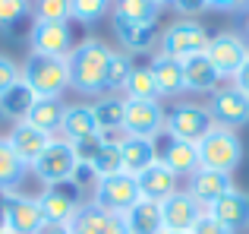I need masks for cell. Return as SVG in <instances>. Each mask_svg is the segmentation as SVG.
I'll list each match as a JSON object with an SVG mask.
<instances>
[{
    "mask_svg": "<svg viewBox=\"0 0 249 234\" xmlns=\"http://www.w3.org/2000/svg\"><path fill=\"white\" fill-rule=\"evenodd\" d=\"M107 54H110V48H104L95 38L76 44L73 54L67 57L70 89H76L79 95H101L104 92V73H107Z\"/></svg>",
    "mask_w": 249,
    "mask_h": 234,
    "instance_id": "1",
    "label": "cell"
},
{
    "mask_svg": "<svg viewBox=\"0 0 249 234\" xmlns=\"http://www.w3.org/2000/svg\"><path fill=\"white\" fill-rule=\"evenodd\" d=\"M196 152H199V168L208 171H224L233 174V168L243 158V142L233 130L224 127H212L199 142H196Z\"/></svg>",
    "mask_w": 249,
    "mask_h": 234,
    "instance_id": "2",
    "label": "cell"
},
{
    "mask_svg": "<svg viewBox=\"0 0 249 234\" xmlns=\"http://www.w3.org/2000/svg\"><path fill=\"white\" fill-rule=\"evenodd\" d=\"M76 171H79V158H76L73 142H67V139H51L48 149L32 161V174H35L44 187L73 184Z\"/></svg>",
    "mask_w": 249,
    "mask_h": 234,
    "instance_id": "3",
    "label": "cell"
},
{
    "mask_svg": "<svg viewBox=\"0 0 249 234\" xmlns=\"http://www.w3.org/2000/svg\"><path fill=\"white\" fill-rule=\"evenodd\" d=\"M22 82L38 95V98H60L63 89H70V70L60 57H41L29 54L22 67Z\"/></svg>",
    "mask_w": 249,
    "mask_h": 234,
    "instance_id": "4",
    "label": "cell"
},
{
    "mask_svg": "<svg viewBox=\"0 0 249 234\" xmlns=\"http://www.w3.org/2000/svg\"><path fill=\"white\" fill-rule=\"evenodd\" d=\"M95 196L91 203L104 212H114V215H126L136 203H139V184H136L133 174L120 171V174H110V177H98L95 180Z\"/></svg>",
    "mask_w": 249,
    "mask_h": 234,
    "instance_id": "5",
    "label": "cell"
},
{
    "mask_svg": "<svg viewBox=\"0 0 249 234\" xmlns=\"http://www.w3.org/2000/svg\"><path fill=\"white\" fill-rule=\"evenodd\" d=\"M205 48H208V32L196 19H177L161 35V54L180 63L196 54H205Z\"/></svg>",
    "mask_w": 249,
    "mask_h": 234,
    "instance_id": "6",
    "label": "cell"
},
{
    "mask_svg": "<svg viewBox=\"0 0 249 234\" xmlns=\"http://www.w3.org/2000/svg\"><path fill=\"white\" fill-rule=\"evenodd\" d=\"M29 44H32V54L67 60V57L73 54V48H76L73 25L70 22H54V19H35L32 29H29Z\"/></svg>",
    "mask_w": 249,
    "mask_h": 234,
    "instance_id": "7",
    "label": "cell"
},
{
    "mask_svg": "<svg viewBox=\"0 0 249 234\" xmlns=\"http://www.w3.org/2000/svg\"><path fill=\"white\" fill-rule=\"evenodd\" d=\"M214 127L212 114L205 105H193V101H183L174 105L164 117V130L170 139H183V142H199L208 130Z\"/></svg>",
    "mask_w": 249,
    "mask_h": 234,
    "instance_id": "8",
    "label": "cell"
},
{
    "mask_svg": "<svg viewBox=\"0 0 249 234\" xmlns=\"http://www.w3.org/2000/svg\"><path fill=\"white\" fill-rule=\"evenodd\" d=\"M164 117L167 111L158 101H123V133L136 136V139H155L158 133H164Z\"/></svg>",
    "mask_w": 249,
    "mask_h": 234,
    "instance_id": "9",
    "label": "cell"
},
{
    "mask_svg": "<svg viewBox=\"0 0 249 234\" xmlns=\"http://www.w3.org/2000/svg\"><path fill=\"white\" fill-rule=\"evenodd\" d=\"M205 57L212 60V67L218 70L221 79H233V76L240 73V67L246 63L249 48H246V41H243L240 35H231V32H224V35L208 38Z\"/></svg>",
    "mask_w": 249,
    "mask_h": 234,
    "instance_id": "10",
    "label": "cell"
},
{
    "mask_svg": "<svg viewBox=\"0 0 249 234\" xmlns=\"http://www.w3.org/2000/svg\"><path fill=\"white\" fill-rule=\"evenodd\" d=\"M208 114H212L214 127H224V130L246 127L249 123V98L240 92L237 86L214 89L212 101H208Z\"/></svg>",
    "mask_w": 249,
    "mask_h": 234,
    "instance_id": "11",
    "label": "cell"
},
{
    "mask_svg": "<svg viewBox=\"0 0 249 234\" xmlns=\"http://www.w3.org/2000/svg\"><path fill=\"white\" fill-rule=\"evenodd\" d=\"M44 215L35 196L25 193H6V209H3V231L6 234H38L44 228Z\"/></svg>",
    "mask_w": 249,
    "mask_h": 234,
    "instance_id": "12",
    "label": "cell"
},
{
    "mask_svg": "<svg viewBox=\"0 0 249 234\" xmlns=\"http://www.w3.org/2000/svg\"><path fill=\"white\" fill-rule=\"evenodd\" d=\"M158 206H161V225H164V231H183V234L193 231V225L205 212L186 190L170 193L164 203H158Z\"/></svg>",
    "mask_w": 249,
    "mask_h": 234,
    "instance_id": "13",
    "label": "cell"
},
{
    "mask_svg": "<svg viewBox=\"0 0 249 234\" xmlns=\"http://www.w3.org/2000/svg\"><path fill=\"white\" fill-rule=\"evenodd\" d=\"M70 234H129V231L123 225V215L104 212L95 203H82L70 222Z\"/></svg>",
    "mask_w": 249,
    "mask_h": 234,
    "instance_id": "14",
    "label": "cell"
},
{
    "mask_svg": "<svg viewBox=\"0 0 249 234\" xmlns=\"http://www.w3.org/2000/svg\"><path fill=\"white\" fill-rule=\"evenodd\" d=\"M38 206H41V215L48 225H70L73 222V215L79 212V196H76L73 190H67V184L63 187H48V190L41 193V196H35Z\"/></svg>",
    "mask_w": 249,
    "mask_h": 234,
    "instance_id": "15",
    "label": "cell"
},
{
    "mask_svg": "<svg viewBox=\"0 0 249 234\" xmlns=\"http://www.w3.org/2000/svg\"><path fill=\"white\" fill-rule=\"evenodd\" d=\"M231 190H233L231 174H224V171H208V168H199V171L189 177V187H186V193L202 206V209H208L214 199H221L224 193H231Z\"/></svg>",
    "mask_w": 249,
    "mask_h": 234,
    "instance_id": "16",
    "label": "cell"
},
{
    "mask_svg": "<svg viewBox=\"0 0 249 234\" xmlns=\"http://www.w3.org/2000/svg\"><path fill=\"white\" fill-rule=\"evenodd\" d=\"M205 212L214 218V222L224 225L227 231H240V228L249 225V196L243 190H231V193H224L221 199H214Z\"/></svg>",
    "mask_w": 249,
    "mask_h": 234,
    "instance_id": "17",
    "label": "cell"
},
{
    "mask_svg": "<svg viewBox=\"0 0 249 234\" xmlns=\"http://www.w3.org/2000/svg\"><path fill=\"white\" fill-rule=\"evenodd\" d=\"M177 174L164 168L161 161L148 165L142 174H136V184H139V196L142 199H152V203H164L170 193H177Z\"/></svg>",
    "mask_w": 249,
    "mask_h": 234,
    "instance_id": "18",
    "label": "cell"
},
{
    "mask_svg": "<svg viewBox=\"0 0 249 234\" xmlns=\"http://www.w3.org/2000/svg\"><path fill=\"white\" fill-rule=\"evenodd\" d=\"M158 161L164 168L177 174V177H193L199 171V152H196V142H183V139H170L158 149Z\"/></svg>",
    "mask_w": 249,
    "mask_h": 234,
    "instance_id": "19",
    "label": "cell"
},
{
    "mask_svg": "<svg viewBox=\"0 0 249 234\" xmlns=\"http://www.w3.org/2000/svg\"><path fill=\"white\" fill-rule=\"evenodd\" d=\"M6 142H10V149L19 155V158L25 161V165L32 168V161L38 158V155L48 149V142H51V136L48 133H41V130H35L32 123H25V120H19L16 127L10 130V136H6Z\"/></svg>",
    "mask_w": 249,
    "mask_h": 234,
    "instance_id": "20",
    "label": "cell"
},
{
    "mask_svg": "<svg viewBox=\"0 0 249 234\" xmlns=\"http://www.w3.org/2000/svg\"><path fill=\"white\" fill-rule=\"evenodd\" d=\"M60 133L67 136V142H82V139L98 136V123H95V111H91V105L76 101V105H67V108H63Z\"/></svg>",
    "mask_w": 249,
    "mask_h": 234,
    "instance_id": "21",
    "label": "cell"
},
{
    "mask_svg": "<svg viewBox=\"0 0 249 234\" xmlns=\"http://www.w3.org/2000/svg\"><path fill=\"white\" fill-rule=\"evenodd\" d=\"M158 161V146H155V139H136V136H126V139L120 142V165L126 174H142L148 165H155Z\"/></svg>",
    "mask_w": 249,
    "mask_h": 234,
    "instance_id": "22",
    "label": "cell"
},
{
    "mask_svg": "<svg viewBox=\"0 0 249 234\" xmlns=\"http://www.w3.org/2000/svg\"><path fill=\"white\" fill-rule=\"evenodd\" d=\"M218 79H221L218 70L212 67V60L205 54L183 60V86H186V92H214Z\"/></svg>",
    "mask_w": 249,
    "mask_h": 234,
    "instance_id": "23",
    "label": "cell"
},
{
    "mask_svg": "<svg viewBox=\"0 0 249 234\" xmlns=\"http://www.w3.org/2000/svg\"><path fill=\"white\" fill-rule=\"evenodd\" d=\"M123 225H126L129 234H161L164 231V225H161V206L152 203V199H139L123 215Z\"/></svg>",
    "mask_w": 249,
    "mask_h": 234,
    "instance_id": "24",
    "label": "cell"
},
{
    "mask_svg": "<svg viewBox=\"0 0 249 234\" xmlns=\"http://www.w3.org/2000/svg\"><path fill=\"white\" fill-rule=\"evenodd\" d=\"M63 108H67V105H63L60 98H35V105H32L29 114H25V123H32L35 130L54 136L57 130H60Z\"/></svg>",
    "mask_w": 249,
    "mask_h": 234,
    "instance_id": "25",
    "label": "cell"
},
{
    "mask_svg": "<svg viewBox=\"0 0 249 234\" xmlns=\"http://www.w3.org/2000/svg\"><path fill=\"white\" fill-rule=\"evenodd\" d=\"M152 76H155V86H158V95H180L186 92L183 86V63L180 60H170V57L158 54L152 60Z\"/></svg>",
    "mask_w": 249,
    "mask_h": 234,
    "instance_id": "26",
    "label": "cell"
},
{
    "mask_svg": "<svg viewBox=\"0 0 249 234\" xmlns=\"http://www.w3.org/2000/svg\"><path fill=\"white\" fill-rule=\"evenodd\" d=\"M25 174H29V165L10 149V142L0 139V193H19Z\"/></svg>",
    "mask_w": 249,
    "mask_h": 234,
    "instance_id": "27",
    "label": "cell"
},
{
    "mask_svg": "<svg viewBox=\"0 0 249 234\" xmlns=\"http://www.w3.org/2000/svg\"><path fill=\"white\" fill-rule=\"evenodd\" d=\"M110 22H114V35L120 38L123 48L148 51L155 44V25H139V22H129L123 16H110Z\"/></svg>",
    "mask_w": 249,
    "mask_h": 234,
    "instance_id": "28",
    "label": "cell"
},
{
    "mask_svg": "<svg viewBox=\"0 0 249 234\" xmlns=\"http://www.w3.org/2000/svg\"><path fill=\"white\" fill-rule=\"evenodd\" d=\"M123 101L126 98H117V95H104L91 105L95 111V123H98V136L104 133H120L123 130Z\"/></svg>",
    "mask_w": 249,
    "mask_h": 234,
    "instance_id": "29",
    "label": "cell"
},
{
    "mask_svg": "<svg viewBox=\"0 0 249 234\" xmlns=\"http://www.w3.org/2000/svg\"><path fill=\"white\" fill-rule=\"evenodd\" d=\"M35 98H38V95L19 79L10 92H3V98H0V114L19 123V120H25V114H29V108L35 105Z\"/></svg>",
    "mask_w": 249,
    "mask_h": 234,
    "instance_id": "30",
    "label": "cell"
},
{
    "mask_svg": "<svg viewBox=\"0 0 249 234\" xmlns=\"http://www.w3.org/2000/svg\"><path fill=\"white\" fill-rule=\"evenodd\" d=\"M158 13H161V6L155 0H117L114 16H123L139 25H158Z\"/></svg>",
    "mask_w": 249,
    "mask_h": 234,
    "instance_id": "31",
    "label": "cell"
},
{
    "mask_svg": "<svg viewBox=\"0 0 249 234\" xmlns=\"http://www.w3.org/2000/svg\"><path fill=\"white\" fill-rule=\"evenodd\" d=\"M82 168H89L95 180H98V177H110V174H120V171H123V165H120V146L101 139L95 158H91L89 165H82Z\"/></svg>",
    "mask_w": 249,
    "mask_h": 234,
    "instance_id": "32",
    "label": "cell"
},
{
    "mask_svg": "<svg viewBox=\"0 0 249 234\" xmlns=\"http://www.w3.org/2000/svg\"><path fill=\"white\" fill-rule=\"evenodd\" d=\"M126 98H136V101H158V86H155V76H152V67H133L126 79Z\"/></svg>",
    "mask_w": 249,
    "mask_h": 234,
    "instance_id": "33",
    "label": "cell"
},
{
    "mask_svg": "<svg viewBox=\"0 0 249 234\" xmlns=\"http://www.w3.org/2000/svg\"><path fill=\"white\" fill-rule=\"evenodd\" d=\"M133 73L129 67V57L120 54V51H110L107 54V73H104V89H123Z\"/></svg>",
    "mask_w": 249,
    "mask_h": 234,
    "instance_id": "34",
    "label": "cell"
},
{
    "mask_svg": "<svg viewBox=\"0 0 249 234\" xmlns=\"http://www.w3.org/2000/svg\"><path fill=\"white\" fill-rule=\"evenodd\" d=\"M110 10V0H70V19L76 22H95Z\"/></svg>",
    "mask_w": 249,
    "mask_h": 234,
    "instance_id": "35",
    "label": "cell"
},
{
    "mask_svg": "<svg viewBox=\"0 0 249 234\" xmlns=\"http://www.w3.org/2000/svg\"><path fill=\"white\" fill-rule=\"evenodd\" d=\"M35 19L70 22V0H35Z\"/></svg>",
    "mask_w": 249,
    "mask_h": 234,
    "instance_id": "36",
    "label": "cell"
},
{
    "mask_svg": "<svg viewBox=\"0 0 249 234\" xmlns=\"http://www.w3.org/2000/svg\"><path fill=\"white\" fill-rule=\"evenodd\" d=\"M29 16V0H0V29H13Z\"/></svg>",
    "mask_w": 249,
    "mask_h": 234,
    "instance_id": "37",
    "label": "cell"
},
{
    "mask_svg": "<svg viewBox=\"0 0 249 234\" xmlns=\"http://www.w3.org/2000/svg\"><path fill=\"white\" fill-rule=\"evenodd\" d=\"M19 79H22V70H19V63L0 54V98H3V92H10V89L16 86Z\"/></svg>",
    "mask_w": 249,
    "mask_h": 234,
    "instance_id": "38",
    "label": "cell"
},
{
    "mask_svg": "<svg viewBox=\"0 0 249 234\" xmlns=\"http://www.w3.org/2000/svg\"><path fill=\"white\" fill-rule=\"evenodd\" d=\"M189 234H233V231H227L224 225L214 222V218L208 215V212H202V218L193 225V231H189Z\"/></svg>",
    "mask_w": 249,
    "mask_h": 234,
    "instance_id": "39",
    "label": "cell"
},
{
    "mask_svg": "<svg viewBox=\"0 0 249 234\" xmlns=\"http://www.w3.org/2000/svg\"><path fill=\"white\" fill-rule=\"evenodd\" d=\"M170 6L177 13H183V16H196V13H205L212 3L208 0H170Z\"/></svg>",
    "mask_w": 249,
    "mask_h": 234,
    "instance_id": "40",
    "label": "cell"
},
{
    "mask_svg": "<svg viewBox=\"0 0 249 234\" xmlns=\"http://www.w3.org/2000/svg\"><path fill=\"white\" fill-rule=\"evenodd\" d=\"M233 86H237L240 92H243L246 98H249V57H246V63H243V67H240V73L233 76Z\"/></svg>",
    "mask_w": 249,
    "mask_h": 234,
    "instance_id": "41",
    "label": "cell"
},
{
    "mask_svg": "<svg viewBox=\"0 0 249 234\" xmlns=\"http://www.w3.org/2000/svg\"><path fill=\"white\" fill-rule=\"evenodd\" d=\"M214 10H243L249 0H208Z\"/></svg>",
    "mask_w": 249,
    "mask_h": 234,
    "instance_id": "42",
    "label": "cell"
},
{
    "mask_svg": "<svg viewBox=\"0 0 249 234\" xmlns=\"http://www.w3.org/2000/svg\"><path fill=\"white\" fill-rule=\"evenodd\" d=\"M38 234H70V225H44Z\"/></svg>",
    "mask_w": 249,
    "mask_h": 234,
    "instance_id": "43",
    "label": "cell"
},
{
    "mask_svg": "<svg viewBox=\"0 0 249 234\" xmlns=\"http://www.w3.org/2000/svg\"><path fill=\"white\" fill-rule=\"evenodd\" d=\"M155 3H158V6H164V3H170V0H155Z\"/></svg>",
    "mask_w": 249,
    "mask_h": 234,
    "instance_id": "44",
    "label": "cell"
},
{
    "mask_svg": "<svg viewBox=\"0 0 249 234\" xmlns=\"http://www.w3.org/2000/svg\"><path fill=\"white\" fill-rule=\"evenodd\" d=\"M161 234H183V231H161Z\"/></svg>",
    "mask_w": 249,
    "mask_h": 234,
    "instance_id": "45",
    "label": "cell"
},
{
    "mask_svg": "<svg viewBox=\"0 0 249 234\" xmlns=\"http://www.w3.org/2000/svg\"><path fill=\"white\" fill-rule=\"evenodd\" d=\"M0 234H6V231H0Z\"/></svg>",
    "mask_w": 249,
    "mask_h": 234,
    "instance_id": "46",
    "label": "cell"
}]
</instances>
